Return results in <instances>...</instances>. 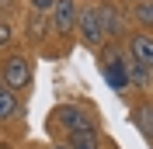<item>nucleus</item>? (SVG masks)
Returning <instances> with one entry per match:
<instances>
[{
  "label": "nucleus",
  "instance_id": "1",
  "mask_svg": "<svg viewBox=\"0 0 153 149\" xmlns=\"http://www.w3.org/2000/svg\"><path fill=\"white\" fill-rule=\"evenodd\" d=\"M52 121H56L66 135H76V132H94V128H97L94 114L87 111V108H80V104H59V108H52Z\"/></svg>",
  "mask_w": 153,
  "mask_h": 149
},
{
  "label": "nucleus",
  "instance_id": "2",
  "mask_svg": "<svg viewBox=\"0 0 153 149\" xmlns=\"http://www.w3.org/2000/svg\"><path fill=\"white\" fill-rule=\"evenodd\" d=\"M76 31H80V42L87 49H101L105 45V28H101V18H97V4L94 7H80L76 10Z\"/></svg>",
  "mask_w": 153,
  "mask_h": 149
},
{
  "label": "nucleus",
  "instance_id": "3",
  "mask_svg": "<svg viewBox=\"0 0 153 149\" xmlns=\"http://www.w3.org/2000/svg\"><path fill=\"white\" fill-rule=\"evenodd\" d=\"M0 80H4V87L7 90H28L31 87V63L25 56H10L7 63H4V73H0Z\"/></svg>",
  "mask_w": 153,
  "mask_h": 149
},
{
  "label": "nucleus",
  "instance_id": "4",
  "mask_svg": "<svg viewBox=\"0 0 153 149\" xmlns=\"http://www.w3.org/2000/svg\"><path fill=\"white\" fill-rule=\"evenodd\" d=\"M76 0H56L52 10H49V31H56V35H70L76 28Z\"/></svg>",
  "mask_w": 153,
  "mask_h": 149
},
{
  "label": "nucleus",
  "instance_id": "5",
  "mask_svg": "<svg viewBox=\"0 0 153 149\" xmlns=\"http://www.w3.org/2000/svg\"><path fill=\"white\" fill-rule=\"evenodd\" d=\"M125 52H129V59H132V63H139L143 69H150V73H153V35H146V31L129 35Z\"/></svg>",
  "mask_w": 153,
  "mask_h": 149
},
{
  "label": "nucleus",
  "instance_id": "6",
  "mask_svg": "<svg viewBox=\"0 0 153 149\" xmlns=\"http://www.w3.org/2000/svg\"><path fill=\"white\" fill-rule=\"evenodd\" d=\"M97 18H101V28H105V35H125V21L122 14H118V4H111V0H105V4H97Z\"/></svg>",
  "mask_w": 153,
  "mask_h": 149
},
{
  "label": "nucleus",
  "instance_id": "7",
  "mask_svg": "<svg viewBox=\"0 0 153 149\" xmlns=\"http://www.w3.org/2000/svg\"><path fill=\"white\" fill-rule=\"evenodd\" d=\"M132 125L143 132L146 139H153V104H139L132 111Z\"/></svg>",
  "mask_w": 153,
  "mask_h": 149
},
{
  "label": "nucleus",
  "instance_id": "8",
  "mask_svg": "<svg viewBox=\"0 0 153 149\" xmlns=\"http://www.w3.org/2000/svg\"><path fill=\"white\" fill-rule=\"evenodd\" d=\"M66 146L70 149H101V135H97V128L94 132H76V135H70Z\"/></svg>",
  "mask_w": 153,
  "mask_h": 149
},
{
  "label": "nucleus",
  "instance_id": "9",
  "mask_svg": "<svg viewBox=\"0 0 153 149\" xmlns=\"http://www.w3.org/2000/svg\"><path fill=\"white\" fill-rule=\"evenodd\" d=\"M21 111V104H18V94L14 90H0V121H7V118H14V114Z\"/></svg>",
  "mask_w": 153,
  "mask_h": 149
},
{
  "label": "nucleus",
  "instance_id": "10",
  "mask_svg": "<svg viewBox=\"0 0 153 149\" xmlns=\"http://www.w3.org/2000/svg\"><path fill=\"white\" fill-rule=\"evenodd\" d=\"M132 21L143 24V28H153V0H136L132 4Z\"/></svg>",
  "mask_w": 153,
  "mask_h": 149
},
{
  "label": "nucleus",
  "instance_id": "11",
  "mask_svg": "<svg viewBox=\"0 0 153 149\" xmlns=\"http://www.w3.org/2000/svg\"><path fill=\"white\" fill-rule=\"evenodd\" d=\"M146 80H150V69H143L139 63H132V59H129V83H139V87H143Z\"/></svg>",
  "mask_w": 153,
  "mask_h": 149
},
{
  "label": "nucleus",
  "instance_id": "12",
  "mask_svg": "<svg viewBox=\"0 0 153 149\" xmlns=\"http://www.w3.org/2000/svg\"><path fill=\"white\" fill-rule=\"evenodd\" d=\"M45 28H49V21L42 18V14H31V35L42 38V31H45Z\"/></svg>",
  "mask_w": 153,
  "mask_h": 149
},
{
  "label": "nucleus",
  "instance_id": "13",
  "mask_svg": "<svg viewBox=\"0 0 153 149\" xmlns=\"http://www.w3.org/2000/svg\"><path fill=\"white\" fill-rule=\"evenodd\" d=\"M10 38H14L10 24H7V21H0V49H7V45H10Z\"/></svg>",
  "mask_w": 153,
  "mask_h": 149
},
{
  "label": "nucleus",
  "instance_id": "14",
  "mask_svg": "<svg viewBox=\"0 0 153 149\" xmlns=\"http://www.w3.org/2000/svg\"><path fill=\"white\" fill-rule=\"evenodd\" d=\"M52 4L56 0H31V14H45V10H52Z\"/></svg>",
  "mask_w": 153,
  "mask_h": 149
},
{
  "label": "nucleus",
  "instance_id": "15",
  "mask_svg": "<svg viewBox=\"0 0 153 149\" xmlns=\"http://www.w3.org/2000/svg\"><path fill=\"white\" fill-rule=\"evenodd\" d=\"M52 149H70V146H63V142H56V146H52Z\"/></svg>",
  "mask_w": 153,
  "mask_h": 149
},
{
  "label": "nucleus",
  "instance_id": "16",
  "mask_svg": "<svg viewBox=\"0 0 153 149\" xmlns=\"http://www.w3.org/2000/svg\"><path fill=\"white\" fill-rule=\"evenodd\" d=\"M0 90H4V80H0Z\"/></svg>",
  "mask_w": 153,
  "mask_h": 149
}]
</instances>
